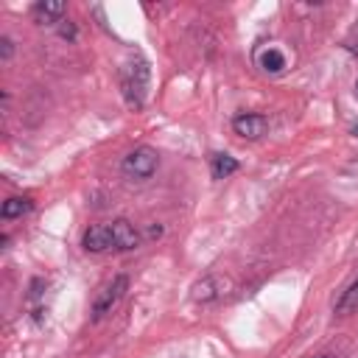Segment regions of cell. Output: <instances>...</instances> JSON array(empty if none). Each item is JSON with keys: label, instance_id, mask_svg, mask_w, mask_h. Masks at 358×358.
Segmentation results:
<instances>
[{"label": "cell", "instance_id": "14", "mask_svg": "<svg viewBox=\"0 0 358 358\" xmlns=\"http://www.w3.org/2000/svg\"><path fill=\"white\" fill-rule=\"evenodd\" d=\"M59 34H62V39H70V42H73V39H76V25H73L70 20H62V22H59Z\"/></svg>", "mask_w": 358, "mask_h": 358}, {"label": "cell", "instance_id": "17", "mask_svg": "<svg viewBox=\"0 0 358 358\" xmlns=\"http://www.w3.org/2000/svg\"><path fill=\"white\" fill-rule=\"evenodd\" d=\"M355 95H358V81H355Z\"/></svg>", "mask_w": 358, "mask_h": 358}, {"label": "cell", "instance_id": "15", "mask_svg": "<svg viewBox=\"0 0 358 358\" xmlns=\"http://www.w3.org/2000/svg\"><path fill=\"white\" fill-rule=\"evenodd\" d=\"M162 235V227L159 224H151L148 229H145V238H159Z\"/></svg>", "mask_w": 358, "mask_h": 358}, {"label": "cell", "instance_id": "13", "mask_svg": "<svg viewBox=\"0 0 358 358\" xmlns=\"http://www.w3.org/2000/svg\"><path fill=\"white\" fill-rule=\"evenodd\" d=\"M11 56H14V42H11V36H0V59L8 62Z\"/></svg>", "mask_w": 358, "mask_h": 358}, {"label": "cell", "instance_id": "1", "mask_svg": "<svg viewBox=\"0 0 358 358\" xmlns=\"http://www.w3.org/2000/svg\"><path fill=\"white\" fill-rule=\"evenodd\" d=\"M148 84H151V67L143 56H134L120 73V92H123L129 109H134V112L143 109L145 95H148Z\"/></svg>", "mask_w": 358, "mask_h": 358}, {"label": "cell", "instance_id": "11", "mask_svg": "<svg viewBox=\"0 0 358 358\" xmlns=\"http://www.w3.org/2000/svg\"><path fill=\"white\" fill-rule=\"evenodd\" d=\"M350 313H358V277L341 291L336 302V316H350Z\"/></svg>", "mask_w": 358, "mask_h": 358}, {"label": "cell", "instance_id": "6", "mask_svg": "<svg viewBox=\"0 0 358 358\" xmlns=\"http://www.w3.org/2000/svg\"><path fill=\"white\" fill-rule=\"evenodd\" d=\"M81 246H84V252H92V255H101V252L115 249L109 224H92V227H87L84 235H81Z\"/></svg>", "mask_w": 358, "mask_h": 358}, {"label": "cell", "instance_id": "18", "mask_svg": "<svg viewBox=\"0 0 358 358\" xmlns=\"http://www.w3.org/2000/svg\"><path fill=\"white\" fill-rule=\"evenodd\" d=\"M319 358H330V355H319Z\"/></svg>", "mask_w": 358, "mask_h": 358}, {"label": "cell", "instance_id": "5", "mask_svg": "<svg viewBox=\"0 0 358 358\" xmlns=\"http://www.w3.org/2000/svg\"><path fill=\"white\" fill-rule=\"evenodd\" d=\"M109 229H112V241H115V249L117 252H131V249H137L140 243H143V232L131 224V221H126V218H115L112 224H109Z\"/></svg>", "mask_w": 358, "mask_h": 358}, {"label": "cell", "instance_id": "8", "mask_svg": "<svg viewBox=\"0 0 358 358\" xmlns=\"http://www.w3.org/2000/svg\"><path fill=\"white\" fill-rule=\"evenodd\" d=\"M64 11H67V6L59 3V0H39V3H34L31 17H34V22H39V25H53V22H62Z\"/></svg>", "mask_w": 358, "mask_h": 358}, {"label": "cell", "instance_id": "3", "mask_svg": "<svg viewBox=\"0 0 358 358\" xmlns=\"http://www.w3.org/2000/svg\"><path fill=\"white\" fill-rule=\"evenodd\" d=\"M126 291H129V277H126V274H115V277L98 291V296H95V302H92V319L98 322V319H103L106 313H112V310L117 308V302L123 299Z\"/></svg>", "mask_w": 358, "mask_h": 358}, {"label": "cell", "instance_id": "9", "mask_svg": "<svg viewBox=\"0 0 358 358\" xmlns=\"http://www.w3.org/2000/svg\"><path fill=\"white\" fill-rule=\"evenodd\" d=\"M238 168H241V165H238L235 157H229V154H224V151L210 154V173H213V179H229Z\"/></svg>", "mask_w": 358, "mask_h": 358}, {"label": "cell", "instance_id": "2", "mask_svg": "<svg viewBox=\"0 0 358 358\" xmlns=\"http://www.w3.org/2000/svg\"><path fill=\"white\" fill-rule=\"evenodd\" d=\"M159 165V154L151 145H137L134 151H129L120 162V171L129 179H148Z\"/></svg>", "mask_w": 358, "mask_h": 358}, {"label": "cell", "instance_id": "12", "mask_svg": "<svg viewBox=\"0 0 358 358\" xmlns=\"http://www.w3.org/2000/svg\"><path fill=\"white\" fill-rule=\"evenodd\" d=\"M190 296H193V302H213V299L218 296V282H215V277L207 274V277L196 280L193 288H190Z\"/></svg>", "mask_w": 358, "mask_h": 358}, {"label": "cell", "instance_id": "16", "mask_svg": "<svg viewBox=\"0 0 358 358\" xmlns=\"http://www.w3.org/2000/svg\"><path fill=\"white\" fill-rule=\"evenodd\" d=\"M352 134H355V137H358V126H355V129H352Z\"/></svg>", "mask_w": 358, "mask_h": 358}, {"label": "cell", "instance_id": "4", "mask_svg": "<svg viewBox=\"0 0 358 358\" xmlns=\"http://www.w3.org/2000/svg\"><path fill=\"white\" fill-rule=\"evenodd\" d=\"M268 129V120L266 115H257V112H241L232 117V131L243 140H260Z\"/></svg>", "mask_w": 358, "mask_h": 358}, {"label": "cell", "instance_id": "10", "mask_svg": "<svg viewBox=\"0 0 358 358\" xmlns=\"http://www.w3.org/2000/svg\"><path fill=\"white\" fill-rule=\"evenodd\" d=\"M31 210H34V201H31L28 196H11V199L3 201L0 215H3V221H14V218H22V215L31 213Z\"/></svg>", "mask_w": 358, "mask_h": 358}, {"label": "cell", "instance_id": "7", "mask_svg": "<svg viewBox=\"0 0 358 358\" xmlns=\"http://www.w3.org/2000/svg\"><path fill=\"white\" fill-rule=\"evenodd\" d=\"M255 64H257L263 73L277 76V73H282V70L288 67V59H285V53H282L280 48L263 45V48H257V53H255Z\"/></svg>", "mask_w": 358, "mask_h": 358}]
</instances>
